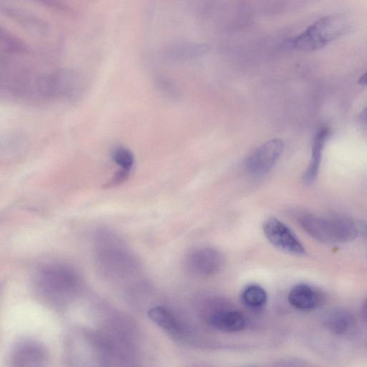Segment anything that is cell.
<instances>
[{
  "instance_id": "cell-1",
  "label": "cell",
  "mask_w": 367,
  "mask_h": 367,
  "mask_svg": "<svg viewBox=\"0 0 367 367\" xmlns=\"http://www.w3.org/2000/svg\"><path fill=\"white\" fill-rule=\"evenodd\" d=\"M299 223L308 236L323 243H348L359 236L357 223L344 217L304 214L299 216Z\"/></svg>"
},
{
  "instance_id": "cell-2",
  "label": "cell",
  "mask_w": 367,
  "mask_h": 367,
  "mask_svg": "<svg viewBox=\"0 0 367 367\" xmlns=\"http://www.w3.org/2000/svg\"><path fill=\"white\" fill-rule=\"evenodd\" d=\"M350 28L346 18L339 14L326 15L292 38L288 46L300 51L320 50L343 36Z\"/></svg>"
},
{
  "instance_id": "cell-3",
  "label": "cell",
  "mask_w": 367,
  "mask_h": 367,
  "mask_svg": "<svg viewBox=\"0 0 367 367\" xmlns=\"http://www.w3.org/2000/svg\"><path fill=\"white\" fill-rule=\"evenodd\" d=\"M263 234L275 248L288 254L303 256L305 249L293 232L276 218H269L263 224Z\"/></svg>"
},
{
  "instance_id": "cell-4",
  "label": "cell",
  "mask_w": 367,
  "mask_h": 367,
  "mask_svg": "<svg viewBox=\"0 0 367 367\" xmlns=\"http://www.w3.org/2000/svg\"><path fill=\"white\" fill-rule=\"evenodd\" d=\"M187 272L193 276L208 277L219 273L224 266L225 258L218 250L201 247L193 250L185 261Z\"/></svg>"
},
{
  "instance_id": "cell-5",
  "label": "cell",
  "mask_w": 367,
  "mask_h": 367,
  "mask_svg": "<svg viewBox=\"0 0 367 367\" xmlns=\"http://www.w3.org/2000/svg\"><path fill=\"white\" fill-rule=\"evenodd\" d=\"M279 139L269 140L256 149L245 162L247 171L256 176L265 175L276 164L284 150Z\"/></svg>"
},
{
  "instance_id": "cell-6",
  "label": "cell",
  "mask_w": 367,
  "mask_h": 367,
  "mask_svg": "<svg viewBox=\"0 0 367 367\" xmlns=\"http://www.w3.org/2000/svg\"><path fill=\"white\" fill-rule=\"evenodd\" d=\"M325 297L319 289L307 284L295 285L288 294V301L298 310L310 312L319 308Z\"/></svg>"
},
{
  "instance_id": "cell-7",
  "label": "cell",
  "mask_w": 367,
  "mask_h": 367,
  "mask_svg": "<svg viewBox=\"0 0 367 367\" xmlns=\"http://www.w3.org/2000/svg\"><path fill=\"white\" fill-rule=\"evenodd\" d=\"M330 133V127L322 126L314 133L312 144L311 160L303 176V181L306 185L312 184L318 176L323 151Z\"/></svg>"
},
{
  "instance_id": "cell-8",
  "label": "cell",
  "mask_w": 367,
  "mask_h": 367,
  "mask_svg": "<svg viewBox=\"0 0 367 367\" xmlns=\"http://www.w3.org/2000/svg\"><path fill=\"white\" fill-rule=\"evenodd\" d=\"M324 323L331 334L342 337L350 334L355 327L356 320L350 312L345 309H337L328 314Z\"/></svg>"
},
{
  "instance_id": "cell-9",
  "label": "cell",
  "mask_w": 367,
  "mask_h": 367,
  "mask_svg": "<svg viewBox=\"0 0 367 367\" xmlns=\"http://www.w3.org/2000/svg\"><path fill=\"white\" fill-rule=\"evenodd\" d=\"M211 322L218 330L227 332H241L246 326L245 317L237 312L220 313L212 319Z\"/></svg>"
},
{
  "instance_id": "cell-10",
  "label": "cell",
  "mask_w": 367,
  "mask_h": 367,
  "mask_svg": "<svg viewBox=\"0 0 367 367\" xmlns=\"http://www.w3.org/2000/svg\"><path fill=\"white\" fill-rule=\"evenodd\" d=\"M267 294L265 290L258 285H250L244 289L242 301L247 306L258 308L265 304Z\"/></svg>"
},
{
  "instance_id": "cell-11",
  "label": "cell",
  "mask_w": 367,
  "mask_h": 367,
  "mask_svg": "<svg viewBox=\"0 0 367 367\" xmlns=\"http://www.w3.org/2000/svg\"><path fill=\"white\" fill-rule=\"evenodd\" d=\"M149 317L154 323H156L167 330H176V320L164 308L156 307L151 308L149 312Z\"/></svg>"
},
{
  "instance_id": "cell-12",
  "label": "cell",
  "mask_w": 367,
  "mask_h": 367,
  "mask_svg": "<svg viewBox=\"0 0 367 367\" xmlns=\"http://www.w3.org/2000/svg\"><path fill=\"white\" fill-rule=\"evenodd\" d=\"M113 162L122 167V169L130 171L134 164L133 153L122 147L117 148L112 153Z\"/></svg>"
},
{
  "instance_id": "cell-13",
  "label": "cell",
  "mask_w": 367,
  "mask_h": 367,
  "mask_svg": "<svg viewBox=\"0 0 367 367\" xmlns=\"http://www.w3.org/2000/svg\"><path fill=\"white\" fill-rule=\"evenodd\" d=\"M129 172L130 171L124 169L120 170L115 173L113 179L108 182L106 186L107 187H111L122 184L127 180L128 177L129 176Z\"/></svg>"
},
{
  "instance_id": "cell-14",
  "label": "cell",
  "mask_w": 367,
  "mask_h": 367,
  "mask_svg": "<svg viewBox=\"0 0 367 367\" xmlns=\"http://www.w3.org/2000/svg\"><path fill=\"white\" fill-rule=\"evenodd\" d=\"M357 225L359 230V235L361 234L364 238L367 239V223L362 222Z\"/></svg>"
},
{
  "instance_id": "cell-15",
  "label": "cell",
  "mask_w": 367,
  "mask_h": 367,
  "mask_svg": "<svg viewBox=\"0 0 367 367\" xmlns=\"http://www.w3.org/2000/svg\"><path fill=\"white\" fill-rule=\"evenodd\" d=\"M360 314L364 322L367 323V299L364 301L361 305Z\"/></svg>"
},
{
  "instance_id": "cell-16",
  "label": "cell",
  "mask_w": 367,
  "mask_h": 367,
  "mask_svg": "<svg viewBox=\"0 0 367 367\" xmlns=\"http://www.w3.org/2000/svg\"><path fill=\"white\" fill-rule=\"evenodd\" d=\"M358 83L361 86H367V71L360 76Z\"/></svg>"
},
{
  "instance_id": "cell-17",
  "label": "cell",
  "mask_w": 367,
  "mask_h": 367,
  "mask_svg": "<svg viewBox=\"0 0 367 367\" xmlns=\"http://www.w3.org/2000/svg\"><path fill=\"white\" fill-rule=\"evenodd\" d=\"M360 121L364 126H367V107L361 112Z\"/></svg>"
}]
</instances>
